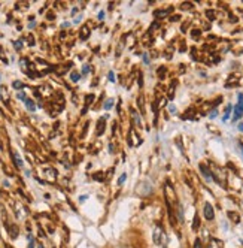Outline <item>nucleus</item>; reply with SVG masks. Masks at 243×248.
Listing matches in <instances>:
<instances>
[{
    "label": "nucleus",
    "mask_w": 243,
    "mask_h": 248,
    "mask_svg": "<svg viewBox=\"0 0 243 248\" xmlns=\"http://www.w3.org/2000/svg\"><path fill=\"white\" fill-rule=\"evenodd\" d=\"M242 115H243V93H240L237 96V105L234 106V117H233V121H237Z\"/></svg>",
    "instance_id": "nucleus-1"
},
{
    "label": "nucleus",
    "mask_w": 243,
    "mask_h": 248,
    "mask_svg": "<svg viewBox=\"0 0 243 248\" xmlns=\"http://www.w3.org/2000/svg\"><path fill=\"white\" fill-rule=\"evenodd\" d=\"M164 188H166V200H167V203H168V205L175 203V202H176V194H175V188L172 187V184H170V182H166V185H164Z\"/></svg>",
    "instance_id": "nucleus-2"
},
{
    "label": "nucleus",
    "mask_w": 243,
    "mask_h": 248,
    "mask_svg": "<svg viewBox=\"0 0 243 248\" xmlns=\"http://www.w3.org/2000/svg\"><path fill=\"white\" fill-rule=\"evenodd\" d=\"M152 239H154V242H155L157 245H160V244L163 242V239H164V232H163V229H161V226H157V227L154 229Z\"/></svg>",
    "instance_id": "nucleus-3"
},
{
    "label": "nucleus",
    "mask_w": 243,
    "mask_h": 248,
    "mask_svg": "<svg viewBox=\"0 0 243 248\" xmlns=\"http://www.w3.org/2000/svg\"><path fill=\"white\" fill-rule=\"evenodd\" d=\"M213 217H215L213 206L210 205V203H206V205H204V218H206V220H213Z\"/></svg>",
    "instance_id": "nucleus-4"
},
{
    "label": "nucleus",
    "mask_w": 243,
    "mask_h": 248,
    "mask_svg": "<svg viewBox=\"0 0 243 248\" xmlns=\"http://www.w3.org/2000/svg\"><path fill=\"white\" fill-rule=\"evenodd\" d=\"M200 172L203 173V175H204L206 181H209V182H210V181L215 180V178H213V173H212V172H210L209 169H207V168L204 166V164H200Z\"/></svg>",
    "instance_id": "nucleus-5"
},
{
    "label": "nucleus",
    "mask_w": 243,
    "mask_h": 248,
    "mask_svg": "<svg viewBox=\"0 0 243 248\" xmlns=\"http://www.w3.org/2000/svg\"><path fill=\"white\" fill-rule=\"evenodd\" d=\"M209 248H224V244H222V241L219 239H210Z\"/></svg>",
    "instance_id": "nucleus-6"
},
{
    "label": "nucleus",
    "mask_w": 243,
    "mask_h": 248,
    "mask_svg": "<svg viewBox=\"0 0 243 248\" xmlns=\"http://www.w3.org/2000/svg\"><path fill=\"white\" fill-rule=\"evenodd\" d=\"M90 36V28H88V26H82V28H81V39H87Z\"/></svg>",
    "instance_id": "nucleus-7"
},
{
    "label": "nucleus",
    "mask_w": 243,
    "mask_h": 248,
    "mask_svg": "<svg viewBox=\"0 0 243 248\" xmlns=\"http://www.w3.org/2000/svg\"><path fill=\"white\" fill-rule=\"evenodd\" d=\"M25 106H27V109H28V111H32V112H33V111H36V105H34V102H33V100H30V99H27V100H25Z\"/></svg>",
    "instance_id": "nucleus-8"
},
{
    "label": "nucleus",
    "mask_w": 243,
    "mask_h": 248,
    "mask_svg": "<svg viewBox=\"0 0 243 248\" xmlns=\"http://www.w3.org/2000/svg\"><path fill=\"white\" fill-rule=\"evenodd\" d=\"M131 117H133V120H134V124H142V120H140V117L137 115V112L134 111V109H131Z\"/></svg>",
    "instance_id": "nucleus-9"
},
{
    "label": "nucleus",
    "mask_w": 243,
    "mask_h": 248,
    "mask_svg": "<svg viewBox=\"0 0 243 248\" xmlns=\"http://www.w3.org/2000/svg\"><path fill=\"white\" fill-rule=\"evenodd\" d=\"M14 160H15V164H17L18 168H23V164H24V163H23V160H21V157H19V155L14 154Z\"/></svg>",
    "instance_id": "nucleus-10"
},
{
    "label": "nucleus",
    "mask_w": 243,
    "mask_h": 248,
    "mask_svg": "<svg viewBox=\"0 0 243 248\" xmlns=\"http://www.w3.org/2000/svg\"><path fill=\"white\" fill-rule=\"evenodd\" d=\"M113 102H115L113 99H108L106 102L103 103V108H104V109H110V108H112V105H113Z\"/></svg>",
    "instance_id": "nucleus-11"
},
{
    "label": "nucleus",
    "mask_w": 243,
    "mask_h": 248,
    "mask_svg": "<svg viewBox=\"0 0 243 248\" xmlns=\"http://www.w3.org/2000/svg\"><path fill=\"white\" fill-rule=\"evenodd\" d=\"M70 79H72L73 82H78V81L81 79V75H79L78 72H72V73H70Z\"/></svg>",
    "instance_id": "nucleus-12"
},
{
    "label": "nucleus",
    "mask_w": 243,
    "mask_h": 248,
    "mask_svg": "<svg viewBox=\"0 0 243 248\" xmlns=\"http://www.w3.org/2000/svg\"><path fill=\"white\" fill-rule=\"evenodd\" d=\"M231 109H233V108L228 105V106H227V109H225V114H224V117H222V121L228 120V117H230V114H231Z\"/></svg>",
    "instance_id": "nucleus-13"
},
{
    "label": "nucleus",
    "mask_w": 243,
    "mask_h": 248,
    "mask_svg": "<svg viewBox=\"0 0 243 248\" xmlns=\"http://www.w3.org/2000/svg\"><path fill=\"white\" fill-rule=\"evenodd\" d=\"M101 130H104V120L101 118L99 121V127H97V135H101Z\"/></svg>",
    "instance_id": "nucleus-14"
},
{
    "label": "nucleus",
    "mask_w": 243,
    "mask_h": 248,
    "mask_svg": "<svg viewBox=\"0 0 243 248\" xmlns=\"http://www.w3.org/2000/svg\"><path fill=\"white\" fill-rule=\"evenodd\" d=\"M12 87H14L15 90H21V88L24 87V84H23L21 81H14V84H12Z\"/></svg>",
    "instance_id": "nucleus-15"
},
{
    "label": "nucleus",
    "mask_w": 243,
    "mask_h": 248,
    "mask_svg": "<svg viewBox=\"0 0 243 248\" xmlns=\"http://www.w3.org/2000/svg\"><path fill=\"white\" fill-rule=\"evenodd\" d=\"M198 226H200V220H198V215H195L194 223H193V229L194 230H197V229H198Z\"/></svg>",
    "instance_id": "nucleus-16"
},
{
    "label": "nucleus",
    "mask_w": 243,
    "mask_h": 248,
    "mask_svg": "<svg viewBox=\"0 0 243 248\" xmlns=\"http://www.w3.org/2000/svg\"><path fill=\"white\" fill-rule=\"evenodd\" d=\"M173 93H175V84H172V85H170V90H168V99H170V100L173 99Z\"/></svg>",
    "instance_id": "nucleus-17"
},
{
    "label": "nucleus",
    "mask_w": 243,
    "mask_h": 248,
    "mask_svg": "<svg viewBox=\"0 0 243 248\" xmlns=\"http://www.w3.org/2000/svg\"><path fill=\"white\" fill-rule=\"evenodd\" d=\"M126 180H127V173H122V175L119 176V180H118V184H119V185H121V184H124Z\"/></svg>",
    "instance_id": "nucleus-18"
},
{
    "label": "nucleus",
    "mask_w": 243,
    "mask_h": 248,
    "mask_svg": "<svg viewBox=\"0 0 243 248\" xmlns=\"http://www.w3.org/2000/svg\"><path fill=\"white\" fill-rule=\"evenodd\" d=\"M28 248H34V239L32 235H28Z\"/></svg>",
    "instance_id": "nucleus-19"
},
{
    "label": "nucleus",
    "mask_w": 243,
    "mask_h": 248,
    "mask_svg": "<svg viewBox=\"0 0 243 248\" xmlns=\"http://www.w3.org/2000/svg\"><path fill=\"white\" fill-rule=\"evenodd\" d=\"M14 46H15L17 50H21V46H23V41H15V42H14Z\"/></svg>",
    "instance_id": "nucleus-20"
},
{
    "label": "nucleus",
    "mask_w": 243,
    "mask_h": 248,
    "mask_svg": "<svg viewBox=\"0 0 243 248\" xmlns=\"http://www.w3.org/2000/svg\"><path fill=\"white\" fill-rule=\"evenodd\" d=\"M88 72H90V66H88V64H84V66H82V73L87 75Z\"/></svg>",
    "instance_id": "nucleus-21"
},
{
    "label": "nucleus",
    "mask_w": 243,
    "mask_h": 248,
    "mask_svg": "<svg viewBox=\"0 0 243 248\" xmlns=\"http://www.w3.org/2000/svg\"><path fill=\"white\" fill-rule=\"evenodd\" d=\"M108 79L112 81V82H115V75H113V72H109V73H108Z\"/></svg>",
    "instance_id": "nucleus-22"
},
{
    "label": "nucleus",
    "mask_w": 243,
    "mask_h": 248,
    "mask_svg": "<svg viewBox=\"0 0 243 248\" xmlns=\"http://www.w3.org/2000/svg\"><path fill=\"white\" fill-rule=\"evenodd\" d=\"M17 97L19 99V100H23V102H25V100H27V99H25V94H24V93H18V94H17Z\"/></svg>",
    "instance_id": "nucleus-23"
},
{
    "label": "nucleus",
    "mask_w": 243,
    "mask_h": 248,
    "mask_svg": "<svg viewBox=\"0 0 243 248\" xmlns=\"http://www.w3.org/2000/svg\"><path fill=\"white\" fill-rule=\"evenodd\" d=\"M168 111H170V114H176V106H175V105H170V106H168Z\"/></svg>",
    "instance_id": "nucleus-24"
},
{
    "label": "nucleus",
    "mask_w": 243,
    "mask_h": 248,
    "mask_svg": "<svg viewBox=\"0 0 243 248\" xmlns=\"http://www.w3.org/2000/svg\"><path fill=\"white\" fill-rule=\"evenodd\" d=\"M194 248H201V241L195 239V244H194Z\"/></svg>",
    "instance_id": "nucleus-25"
},
{
    "label": "nucleus",
    "mask_w": 243,
    "mask_h": 248,
    "mask_svg": "<svg viewBox=\"0 0 243 248\" xmlns=\"http://www.w3.org/2000/svg\"><path fill=\"white\" fill-rule=\"evenodd\" d=\"M216 115H218V111H215V109H213V111H212V112L209 114V117H210V118H215Z\"/></svg>",
    "instance_id": "nucleus-26"
},
{
    "label": "nucleus",
    "mask_w": 243,
    "mask_h": 248,
    "mask_svg": "<svg viewBox=\"0 0 243 248\" xmlns=\"http://www.w3.org/2000/svg\"><path fill=\"white\" fill-rule=\"evenodd\" d=\"M103 18H104V12H100L99 14V20H103Z\"/></svg>",
    "instance_id": "nucleus-27"
},
{
    "label": "nucleus",
    "mask_w": 243,
    "mask_h": 248,
    "mask_svg": "<svg viewBox=\"0 0 243 248\" xmlns=\"http://www.w3.org/2000/svg\"><path fill=\"white\" fill-rule=\"evenodd\" d=\"M239 130H240V132H243V124H239Z\"/></svg>",
    "instance_id": "nucleus-28"
}]
</instances>
